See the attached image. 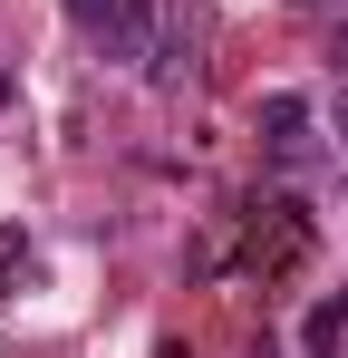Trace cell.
<instances>
[{"label": "cell", "mask_w": 348, "mask_h": 358, "mask_svg": "<svg viewBox=\"0 0 348 358\" xmlns=\"http://www.w3.org/2000/svg\"><path fill=\"white\" fill-rule=\"evenodd\" d=\"M232 213H242V271H261V281H281L290 262H310V242H319V223H310L300 194H252Z\"/></svg>", "instance_id": "1"}, {"label": "cell", "mask_w": 348, "mask_h": 358, "mask_svg": "<svg viewBox=\"0 0 348 358\" xmlns=\"http://www.w3.org/2000/svg\"><path fill=\"white\" fill-rule=\"evenodd\" d=\"M68 20L87 29V49L116 68H145V39H155V0H68Z\"/></svg>", "instance_id": "2"}, {"label": "cell", "mask_w": 348, "mask_h": 358, "mask_svg": "<svg viewBox=\"0 0 348 358\" xmlns=\"http://www.w3.org/2000/svg\"><path fill=\"white\" fill-rule=\"evenodd\" d=\"M194 49H203V10H194V0H155V39H145V87H184V78H194Z\"/></svg>", "instance_id": "3"}, {"label": "cell", "mask_w": 348, "mask_h": 358, "mask_svg": "<svg viewBox=\"0 0 348 358\" xmlns=\"http://www.w3.org/2000/svg\"><path fill=\"white\" fill-rule=\"evenodd\" d=\"M252 126H261V145H271L281 165H310V155H319V117H310V97H290V87H271V97L252 107Z\"/></svg>", "instance_id": "4"}, {"label": "cell", "mask_w": 348, "mask_h": 358, "mask_svg": "<svg viewBox=\"0 0 348 358\" xmlns=\"http://www.w3.org/2000/svg\"><path fill=\"white\" fill-rule=\"evenodd\" d=\"M300 339H310V358H329V349H339V339H348V291H339V300H319Z\"/></svg>", "instance_id": "5"}, {"label": "cell", "mask_w": 348, "mask_h": 358, "mask_svg": "<svg viewBox=\"0 0 348 358\" xmlns=\"http://www.w3.org/2000/svg\"><path fill=\"white\" fill-rule=\"evenodd\" d=\"M20 271H29V233H20V223H0V300L20 291Z\"/></svg>", "instance_id": "6"}, {"label": "cell", "mask_w": 348, "mask_h": 358, "mask_svg": "<svg viewBox=\"0 0 348 358\" xmlns=\"http://www.w3.org/2000/svg\"><path fill=\"white\" fill-rule=\"evenodd\" d=\"M329 145L348 155V78H339V107H329Z\"/></svg>", "instance_id": "7"}, {"label": "cell", "mask_w": 348, "mask_h": 358, "mask_svg": "<svg viewBox=\"0 0 348 358\" xmlns=\"http://www.w3.org/2000/svg\"><path fill=\"white\" fill-rule=\"evenodd\" d=\"M329 59H339V78H348V29H339V49H329Z\"/></svg>", "instance_id": "8"}, {"label": "cell", "mask_w": 348, "mask_h": 358, "mask_svg": "<svg viewBox=\"0 0 348 358\" xmlns=\"http://www.w3.org/2000/svg\"><path fill=\"white\" fill-rule=\"evenodd\" d=\"M0 107H10V68H0Z\"/></svg>", "instance_id": "9"}]
</instances>
